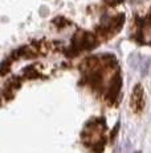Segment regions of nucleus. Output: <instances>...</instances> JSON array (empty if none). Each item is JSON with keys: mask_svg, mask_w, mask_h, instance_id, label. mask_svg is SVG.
<instances>
[{"mask_svg": "<svg viewBox=\"0 0 151 153\" xmlns=\"http://www.w3.org/2000/svg\"><path fill=\"white\" fill-rule=\"evenodd\" d=\"M143 92H142V88L141 87H136L134 89V92H133V96H131V107L133 109L139 112L143 108Z\"/></svg>", "mask_w": 151, "mask_h": 153, "instance_id": "obj_1", "label": "nucleus"}, {"mask_svg": "<svg viewBox=\"0 0 151 153\" xmlns=\"http://www.w3.org/2000/svg\"><path fill=\"white\" fill-rule=\"evenodd\" d=\"M122 0H106V3H109V4H118Z\"/></svg>", "mask_w": 151, "mask_h": 153, "instance_id": "obj_2", "label": "nucleus"}]
</instances>
